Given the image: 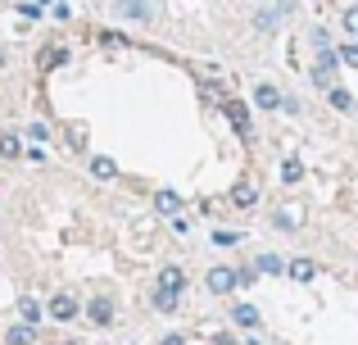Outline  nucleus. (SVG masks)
Listing matches in <instances>:
<instances>
[{"mask_svg":"<svg viewBox=\"0 0 358 345\" xmlns=\"http://www.w3.org/2000/svg\"><path fill=\"white\" fill-rule=\"evenodd\" d=\"M313 45H317V50H331V36H327V27H313Z\"/></svg>","mask_w":358,"mask_h":345,"instance_id":"a878e982","label":"nucleus"},{"mask_svg":"<svg viewBox=\"0 0 358 345\" xmlns=\"http://www.w3.org/2000/svg\"><path fill=\"white\" fill-rule=\"evenodd\" d=\"M327 100H331V109H336V114H358V100H354L345 87H331V91H327Z\"/></svg>","mask_w":358,"mask_h":345,"instance_id":"9b49d317","label":"nucleus"},{"mask_svg":"<svg viewBox=\"0 0 358 345\" xmlns=\"http://www.w3.org/2000/svg\"><path fill=\"white\" fill-rule=\"evenodd\" d=\"M118 14L122 18H150V5L145 0H118Z\"/></svg>","mask_w":358,"mask_h":345,"instance_id":"a211bd4d","label":"nucleus"},{"mask_svg":"<svg viewBox=\"0 0 358 345\" xmlns=\"http://www.w3.org/2000/svg\"><path fill=\"white\" fill-rule=\"evenodd\" d=\"M91 173H96L100 182H114V177H118V164L105 160V155H96V160H91Z\"/></svg>","mask_w":358,"mask_h":345,"instance_id":"4468645a","label":"nucleus"},{"mask_svg":"<svg viewBox=\"0 0 358 345\" xmlns=\"http://www.w3.org/2000/svg\"><path fill=\"white\" fill-rule=\"evenodd\" d=\"M336 69H341V55H336V45L331 50H317V59H313V82L322 91H331L336 87Z\"/></svg>","mask_w":358,"mask_h":345,"instance_id":"f257e3e1","label":"nucleus"},{"mask_svg":"<svg viewBox=\"0 0 358 345\" xmlns=\"http://www.w3.org/2000/svg\"><path fill=\"white\" fill-rule=\"evenodd\" d=\"M213 241H218V246H236L241 232H213Z\"/></svg>","mask_w":358,"mask_h":345,"instance_id":"bb28decb","label":"nucleus"},{"mask_svg":"<svg viewBox=\"0 0 358 345\" xmlns=\"http://www.w3.org/2000/svg\"><path fill=\"white\" fill-rule=\"evenodd\" d=\"M231 323H241V328H259V309H254V304H236V309H231Z\"/></svg>","mask_w":358,"mask_h":345,"instance_id":"f3484780","label":"nucleus"},{"mask_svg":"<svg viewBox=\"0 0 358 345\" xmlns=\"http://www.w3.org/2000/svg\"><path fill=\"white\" fill-rule=\"evenodd\" d=\"M23 155V141L14 132H0V160H18Z\"/></svg>","mask_w":358,"mask_h":345,"instance_id":"2eb2a0df","label":"nucleus"},{"mask_svg":"<svg viewBox=\"0 0 358 345\" xmlns=\"http://www.w3.org/2000/svg\"><path fill=\"white\" fill-rule=\"evenodd\" d=\"M155 309H159V314H173V309H177V295H173V291H159V286H155Z\"/></svg>","mask_w":358,"mask_h":345,"instance_id":"4be33fe9","label":"nucleus"},{"mask_svg":"<svg viewBox=\"0 0 358 345\" xmlns=\"http://www.w3.org/2000/svg\"><path fill=\"white\" fill-rule=\"evenodd\" d=\"M336 55H341V64H345V69H358V41L336 45Z\"/></svg>","mask_w":358,"mask_h":345,"instance_id":"412c9836","label":"nucleus"},{"mask_svg":"<svg viewBox=\"0 0 358 345\" xmlns=\"http://www.w3.org/2000/svg\"><path fill=\"white\" fill-rule=\"evenodd\" d=\"M341 27H345L350 36H358V5H350V9L341 14Z\"/></svg>","mask_w":358,"mask_h":345,"instance_id":"b1692460","label":"nucleus"},{"mask_svg":"<svg viewBox=\"0 0 358 345\" xmlns=\"http://www.w3.org/2000/svg\"><path fill=\"white\" fill-rule=\"evenodd\" d=\"M87 318L96 323V328H109V323H114V300H109V295H91L87 300Z\"/></svg>","mask_w":358,"mask_h":345,"instance_id":"20e7f679","label":"nucleus"},{"mask_svg":"<svg viewBox=\"0 0 358 345\" xmlns=\"http://www.w3.org/2000/svg\"><path fill=\"white\" fill-rule=\"evenodd\" d=\"M254 277H259V268H236V282H241V286H250Z\"/></svg>","mask_w":358,"mask_h":345,"instance_id":"c85d7f7f","label":"nucleus"},{"mask_svg":"<svg viewBox=\"0 0 358 345\" xmlns=\"http://www.w3.org/2000/svg\"><path fill=\"white\" fill-rule=\"evenodd\" d=\"M299 177H304V164H299V160H286V164H281V182H286V186H295Z\"/></svg>","mask_w":358,"mask_h":345,"instance_id":"aec40b11","label":"nucleus"},{"mask_svg":"<svg viewBox=\"0 0 358 345\" xmlns=\"http://www.w3.org/2000/svg\"><path fill=\"white\" fill-rule=\"evenodd\" d=\"M27 136H32V141H45V136H50V127H45V123H32V127H27Z\"/></svg>","mask_w":358,"mask_h":345,"instance_id":"cd10ccee","label":"nucleus"},{"mask_svg":"<svg viewBox=\"0 0 358 345\" xmlns=\"http://www.w3.org/2000/svg\"><path fill=\"white\" fill-rule=\"evenodd\" d=\"M155 209L164 213V218H177V213H182V195L177 191H155Z\"/></svg>","mask_w":358,"mask_h":345,"instance_id":"9d476101","label":"nucleus"},{"mask_svg":"<svg viewBox=\"0 0 358 345\" xmlns=\"http://www.w3.org/2000/svg\"><path fill=\"white\" fill-rule=\"evenodd\" d=\"M159 291H173V295H182V291H186V273H182L177 264L159 268Z\"/></svg>","mask_w":358,"mask_h":345,"instance_id":"0eeeda50","label":"nucleus"},{"mask_svg":"<svg viewBox=\"0 0 358 345\" xmlns=\"http://www.w3.org/2000/svg\"><path fill=\"white\" fill-rule=\"evenodd\" d=\"M204 286H209V291L213 295H227V291H236V268H231V264H213L209 268V277H204Z\"/></svg>","mask_w":358,"mask_h":345,"instance_id":"f03ea898","label":"nucleus"},{"mask_svg":"<svg viewBox=\"0 0 358 345\" xmlns=\"http://www.w3.org/2000/svg\"><path fill=\"white\" fill-rule=\"evenodd\" d=\"M272 223H277V227H286V232H295V213H290V209H277V218H272Z\"/></svg>","mask_w":358,"mask_h":345,"instance_id":"393cba45","label":"nucleus"},{"mask_svg":"<svg viewBox=\"0 0 358 345\" xmlns=\"http://www.w3.org/2000/svg\"><path fill=\"white\" fill-rule=\"evenodd\" d=\"M159 345H186V337H177V332H173V337H164Z\"/></svg>","mask_w":358,"mask_h":345,"instance_id":"c756f323","label":"nucleus"},{"mask_svg":"<svg viewBox=\"0 0 358 345\" xmlns=\"http://www.w3.org/2000/svg\"><path fill=\"white\" fill-rule=\"evenodd\" d=\"M254 268H259V273H272V277H277V273H281L286 264H281L277 255H259V264H254Z\"/></svg>","mask_w":358,"mask_h":345,"instance_id":"5701e85b","label":"nucleus"},{"mask_svg":"<svg viewBox=\"0 0 358 345\" xmlns=\"http://www.w3.org/2000/svg\"><path fill=\"white\" fill-rule=\"evenodd\" d=\"M286 273L295 277V282H313V277H317V264L308 255H299V259H290V264H286Z\"/></svg>","mask_w":358,"mask_h":345,"instance_id":"6e6552de","label":"nucleus"},{"mask_svg":"<svg viewBox=\"0 0 358 345\" xmlns=\"http://www.w3.org/2000/svg\"><path fill=\"white\" fill-rule=\"evenodd\" d=\"M59 64H69V50H64V45H45L41 50V69H59Z\"/></svg>","mask_w":358,"mask_h":345,"instance_id":"dca6fc26","label":"nucleus"},{"mask_svg":"<svg viewBox=\"0 0 358 345\" xmlns=\"http://www.w3.org/2000/svg\"><path fill=\"white\" fill-rule=\"evenodd\" d=\"M254 105L259 109H281V91L272 87V82H259V87H254Z\"/></svg>","mask_w":358,"mask_h":345,"instance_id":"1a4fd4ad","label":"nucleus"},{"mask_svg":"<svg viewBox=\"0 0 358 345\" xmlns=\"http://www.w3.org/2000/svg\"><path fill=\"white\" fill-rule=\"evenodd\" d=\"M231 204H236V209H254V204H259V191H254L250 182H241L236 191H231Z\"/></svg>","mask_w":358,"mask_h":345,"instance_id":"f8f14e48","label":"nucleus"},{"mask_svg":"<svg viewBox=\"0 0 358 345\" xmlns=\"http://www.w3.org/2000/svg\"><path fill=\"white\" fill-rule=\"evenodd\" d=\"M45 309H50V318H55V323H73V318L82 314V304H78V295L59 291V295H50V304H45Z\"/></svg>","mask_w":358,"mask_h":345,"instance_id":"7ed1b4c3","label":"nucleus"},{"mask_svg":"<svg viewBox=\"0 0 358 345\" xmlns=\"http://www.w3.org/2000/svg\"><path fill=\"white\" fill-rule=\"evenodd\" d=\"M222 114H227V118H231V127H236L245 141H250V132H254V127H250V109H245L241 100H222Z\"/></svg>","mask_w":358,"mask_h":345,"instance_id":"39448f33","label":"nucleus"},{"mask_svg":"<svg viewBox=\"0 0 358 345\" xmlns=\"http://www.w3.org/2000/svg\"><path fill=\"white\" fill-rule=\"evenodd\" d=\"M5 341H9V345H32V341H36V328H32V323H18V328L5 332Z\"/></svg>","mask_w":358,"mask_h":345,"instance_id":"ddd939ff","label":"nucleus"},{"mask_svg":"<svg viewBox=\"0 0 358 345\" xmlns=\"http://www.w3.org/2000/svg\"><path fill=\"white\" fill-rule=\"evenodd\" d=\"M18 314H23V323H32V328L41 323V304H36L32 295H23V300H18Z\"/></svg>","mask_w":358,"mask_h":345,"instance_id":"6ab92c4d","label":"nucleus"},{"mask_svg":"<svg viewBox=\"0 0 358 345\" xmlns=\"http://www.w3.org/2000/svg\"><path fill=\"white\" fill-rule=\"evenodd\" d=\"M290 14V0H281V5H268V9H259V18H254V27L259 32H272V27H281V18Z\"/></svg>","mask_w":358,"mask_h":345,"instance_id":"423d86ee","label":"nucleus"}]
</instances>
